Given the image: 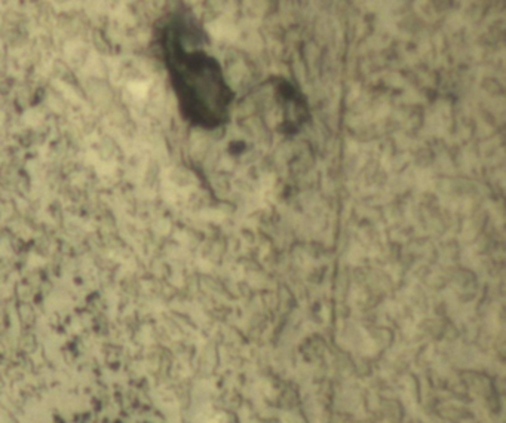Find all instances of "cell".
Instances as JSON below:
<instances>
[{
	"mask_svg": "<svg viewBox=\"0 0 506 423\" xmlns=\"http://www.w3.org/2000/svg\"><path fill=\"white\" fill-rule=\"evenodd\" d=\"M176 79L184 113L192 122L205 128L229 122L235 92L216 58L202 51L177 49Z\"/></svg>",
	"mask_w": 506,
	"mask_h": 423,
	"instance_id": "6da1fadb",
	"label": "cell"
},
{
	"mask_svg": "<svg viewBox=\"0 0 506 423\" xmlns=\"http://www.w3.org/2000/svg\"><path fill=\"white\" fill-rule=\"evenodd\" d=\"M275 92L279 105L283 104V112H284L283 126L285 128L284 132L294 134V132H297L301 128V125L306 122V119L309 116L308 103H306V98L300 92V89L296 88L291 82L285 81V79H278L275 84Z\"/></svg>",
	"mask_w": 506,
	"mask_h": 423,
	"instance_id": "7a4b0ae2",
	"label": "cell"
}]
</instances>
